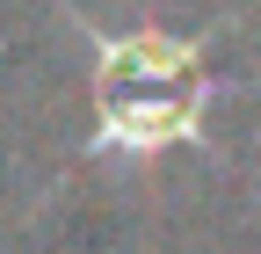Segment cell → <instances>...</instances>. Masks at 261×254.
<instances>
[{
    "label": "cell",
    "mask_w": 261,
    "mask_h": 254,
    "mask_svg": "<svg viewBox=\"0 0 261 254\" xmlns=\"http://www.w3.org/2000/svg\"><path fill=\"white\" fill-rule=\"evenodd\" d=\"M94 102H102V131L94 153H167L203 138V44H160V37H102L94 29Z\"/></svg>",
    "instance_id": "6da1fadb"
}]
</instances>
